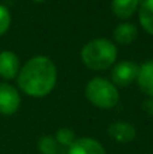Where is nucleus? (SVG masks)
<instances>
[{
	"label": "nucleus",
	"mask_w": 153,
	"mask_h": 154,
	"mask_svg": "<svg viewBox=\"0 0 153 154\" xmlns=\"http://www.w3.org/2000/svg\"><path fill=\"white\" fill-rule=\"evenodd\" d=\"M10 24H11L10 11H8L4 5L0 4V35H3L5 31H7Z\"/></svg>",
	"instance_id": "nucleus-15"
},
{
	"label": "nucleus",
	"mask_w": 153,
	"mask_h": 154,
	"mask_svg": "<svg viewBox=\"0 0 153 154\" xmlns=\"http://www.w3.org/2000/svg\"><path fill=\"white\" fill-rule=\"evenodd\" d=\"M34 2H43V0H34Z\"/></svg>",
	"instance_id": "nucleus-17"
},
{
	"label": "nucleus",
	"mask_w": 153,
	"mask_h": 154,
	"mask_svg": "<svg viewBox=\"0 0 153 154\" xmlns=\"http://www.w3.org/2000/svg\"><path fill=\"white\" fill-rule=\"evenodd\" d=\"M138 3H140L138 0H113L111 8H113V12L118 18L127 19L137 10Z\"/></svg>",
	"instance_id": "nucleus-11"
},
{
	"label": "nucleus",
	"mask_w": 153,
	"mask_h": 154,
	"mask_svg": "<svg viewBox=\"0 0 153 154\" xmlns=\"http://www.w3.org/2000/svg\"><path fill=\"white\" fill-rule=\"evenodd\" d=\"M86 96L94 106L99 108H113L119 100L117 87L102 77H95L87 84Z\"/></svg>",
	"instance_id": "nucleus-3"
},
{
	"label": "nucleus",
	"mask_w": 153,
	"mask_h": 154,
	"mask_svg": "<svg viewBox=\"0 0 153 154\" xmlns=\"http://www.w3.org/2000/svg\"><path fill=\"white\" fill-rule=\"evenodd\" d=\"M114 38L121 45H129L137 38V27L133 23H121L114 31Z\"/></svg>",
	"instance_id": "nucleus-10"
},
{
	"label": "nucleus",
	"mask_w": 153,
	"mask_h": 154,
	"mask_svg": "<svg viewBox=\"0 0 153 154\" xmlns=\"http://www.w3.org/2000/svg\"><path fill=\"white\" fill-rule=\"evenodd\" d=\"M68 154H106L105 147L92 138H79L68 149Z\"/></svg>",
	"instance_id": "nucleus-6"
},
{
	"label": "nucleus",
	"mask_w": 153,
	"mask_h": 154,
	"mask_svg": "<svg viewBox=\"0 0 153 154\" xmlns=\"http://www.w3.org/2000/svg\"><path fill=\"white\" fill-rule=\"evenodd\" d=\"M142 109H144V111H145L148 115L153 116V97L144 100V103H142Z\"/></svg>",
	"instance_id": "nucleus-16"
},
{
	"label": "nucleus",
	"mask_w": 153,
	"mask_h": 154,
	"mask_svg": "<svg viewBox=\"0 0 153 154\" xmlns=\"http://www.w3.org/2000/svg\"><path fill=\"white\" fill-rule=\"evenodd\" d=\"M140 23L149 34H153V0H144L141 4Z\"/></svg>",
	"instance_id": "nucleus-12"
},
{
	"label": "nucleus",
	"mask_w": 153,
	"mask_h": 154,
	"mask_svg": "<svg viewBox=\"0 0 153 154\" xmlns=\"http://www.w3.org/2000/svg\"><path fill=\"white\" fill-rule=\"evenodd\" d=\"M38 149L42 154H57L58 152V143L56 138L50 135L42 137L38 142Z\"/></svg>",
	"instance_id": "nucleus-13"
},
{
	"label": "nucleus",
	"mask_w": 153,
	"mask_h": 154,
	"mask_svg": "<svg viewBox=\"0 0 153 154\" xmlns=\"http://www.w3.org/2000/svg\"><path fill=\"white\" fill-rule=\"evenodd\" d=\"M57 81V69L50 58L37 56L29 60L19 70L18 84L26 95L43 97L53 91Z\"/></svg>",
	"instance_id": "nucleus-1"
},
{
	"label": "nucleus",
	"mask_w": 153,
	"mask_h": 154,
	"mask_svg": "<svg viewBox=\"0 0 153 154\" xmlns=\"http://www.w3.org/2000/svg\"><path fill=\"white\" fill-rule=\"evenodd\" d=\"M137 75L138 66L130 61H122L117 64L115 68L113 69V73H111L113 81L121 87H127L133 80L137 79Z\"/></svg>",
	"instance_id": "nucleus-5"
},
{
	"label": "nucleus",
	"mask_w": 153,
	"mask_h": 154,
	"mask_svg": "<svg viewBox=\"0 0 153 154\" xmlns=\"http://www.w3.org/2000/svg\"><path fill=\"white\" fill-rule=\"evenodd\" d=\"M20 106L18 91L10 84H0V114L12 115Z\"/></svg>",
	"instance_id": "nucleus-4"
},
{
	"label": "nucleus",
	"mask_w": 153,
	"mask_h": 154,
	"mask_svg": "<svg viewBox=\"0 0 153 154\" xmlns=\"http://www.w3.org/2000/svg\"><path fill=\"white\" fill-rule=\"evenodd\" d=\"M56 141L57 143L62 145V146H70L73 142L76 141V137H75V133H73L70 128L68 127H64V128H60L56 134Z\"/></svg>",
	"instance_id": "nucleus-14"
},
{
	"label": "nucleus",
	"mask_w": 153,
	"mask_h": 154,
	"mask_svg": "<svg viewBox=\"0 0 153 154\" xmlns=\"http://www.w3.org/2000/svg\"><path fill=\"white\" fill-rule=\"evenodd\" d=\"M81 60L94 70L107 69L117 60V48L106 38H96L84 45L81 49Z\"/></svg>",
	"instance_id": "nucleus-2"
},
{
	"label": "nucleus",
	"mask_w": 153,
	"mask_h": 154,
	"mask_svg": "<svg viewBox=\"0 0 153 154\" xmlns=\"http://www.w3.org/2000/svg\"><path fill=\"white\" fill-rule=\"evenodd\" d=\"M108 134L119 143H129L136 138V128L127 122H115L108 127Z\"/></svg>",
	"instance_id": "nucleus-7"
},
{
	"label": "nucleus",
	"mask_w": 153,
	"mask_h": 154,
	"mask_svg": "<svg viewBox=\"0 0 153 154\" xmlns=\"http://www.w3.org/2000/svg\"><path fill=\"white\" fill-rule=\"evenodd\" d=\"M19 73V60L12 51L0 53V76L3 79H14Z\"/></svg>",
	"instance_id": "nucleus-8"
},
{
	"label": "nucleus",
	"mask_w": 153,
	"mask_h": 154,
	"mask_svg": "<svg viewBox=\"0 0 153 154\" xmlns=\"http://www.w3.org/2000/svg\"><path fill=\"white\" fill-rule=\"evenodd\" d=\"M138 87L144 93L153 97V61H148L138 68Z\"/></svg>",
	"instance_id": "nucleus-9"
}]
</instances>
